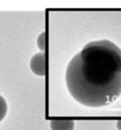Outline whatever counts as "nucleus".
I'll use <instances>...</instances> for the list:
<instances>
[{
  "label": "nucleus",
  "mask_w": 121,
  "mask_h": 130,
  "mask_svg": "<svg viewBox=\"0 0 121 130\" xmlns=\"http://www.w3.org/2000/svg\"><path fill=\"white\" fill-rule=\"evenodd\" d=\"M117 128L119 130H121V120H119L117 122Z\"/></svg>",
  "instance_id": "nucleus-6"
},
{
  "label": "nucleus",
  "mask_w": 121,
  "mask_h": 130,
  "mask_svg": "<svg viewBox=\"0 0 121 130\" xmlns=\"http://www.w3.org/2000/svg\"><path fill=\"white\" fill-rule=\"evenodd\" d=\"M52 130H73L74 121L72 120H52L51 121Z\"/></svg>",
  "instance_id": "nucleus-3"
},
{
  "label": "nucleus",
  "mask_w": 121,
  "mask_h": 130,
  "mask_svg": "<svg viewBox=\"0 0 121 130\" xmlns=\"http://www.w3.org/2000/svg\"><path fill=\"white\" fill-rule=\"evenodd\" d=\"M8 111V105L5 99L2 96H0V122L4 119Z\"/></svg>",
  "instance_id": "nucleus-4"
},
{
  "label": "nucleus",
  "mask_w": 121,
  "mask_h": 130,
  "mask_svg": "<svg viewBox=\"0 0 121 130\" xmlns=\"http://www.w3.org/2000/svg\"><path fill=\"white\" fill-rule=\"evenodd\" d=\"M37 45L42 51H44L46 45V34L45 32H42L37 38Z\"/></svg>",
  "instance_id": "nucleus-5"
},
{
  "label": "nucleus",
  "mask_w": 121,
  "mask_h": 130,
  "mask_svg": "<svg viewBox=\"0 0 121 130\" xmlns=\"http://www.w3.org/2000/svg\"><path fill=\"white\" fill-rule=\"evenodd\" d=\"M30 68L35 74L44 76L46 73V57L43 53L35 54L30 62Z\"/></svg>",
  "instance_id": "nucleus-2"
},
{
  "label": "nucleus",
  "mask_w": 121,
  "mask_h": 130,
  "mask_svg": "<svg viewBox=\"0 0 121 130\" xmlns=\"http://www.w3.org/2000/svg\"><path fill=\"white\" fill-rule=\"evenodd\" d=\"M66 80L78 103L93 108L110 105L121 95V49L106 39L87 43L69 63Z\"/></svg>",
  "instance_id": "nucleus-1"
}]
</instances>
